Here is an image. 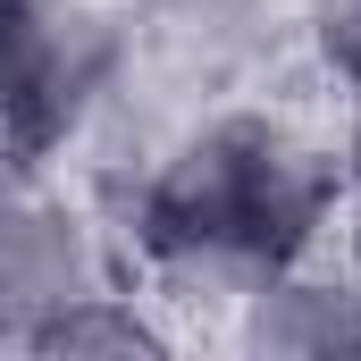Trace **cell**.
<instances>
[{"label":"cell","instance_id":"1","mask_svg":"<svg viewBox=\"0 0 361 361\" xmlns=\"http://www.w3.org/2000/svg\"><path fill=\"white\" fill-rule=\"evenodd\" d=\"M319 210V169L277 126H219L160 185V244L210 261H277Z\"/></svg>","mask_w":361,"mask_h":361},{"label":"cell","instance_id":"2","mask_svg":"<svg viewBox=\"0 0 361 361\" xmlns=\"http://www.w3.org/2000/svg\"><path fill=\"white\" fill-rule=\"evenodd\" d=\"M109 76V34L85 0H0V143L51 152Z\"/></svg>","mask_w":361,"mask_h":361},{"label":"cell","instance_id":"3","mask_svg":"<svg viewBox=\"0 0 361 361\" xmlns=\"http://www.w3.org/2000/svg\"><path fill=\"white\" fill-rule=\"evenodd\" d=\"M76 294H92L76 219L0 193V302H51V311H68Z\"/></svg>","mask_w":361,"mask_h":361}]
</instances>
